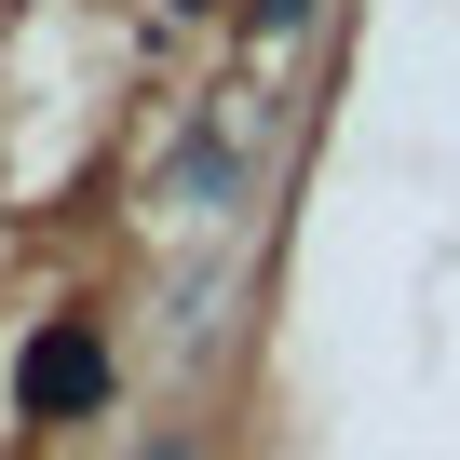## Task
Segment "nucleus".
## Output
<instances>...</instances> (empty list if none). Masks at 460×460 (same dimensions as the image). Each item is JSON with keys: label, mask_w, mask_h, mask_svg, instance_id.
I'll use <instances>...</instances> for the list:
<instances>
[{"label": "nucleus", "mask_w": 460, "mask_h": 460, "mask_svg": "<svg viewBox=\"0 0 460 460\" xmlns=\"http://www.w3.org/2000/svg\"><path fill=\"white\" fill-rule=\"evenodd\" d=\"M163 203L203 230V244H230V230L271 203V95H258V82L190 95V122H176V149H163Z\"/></svg>", "instance_id": "1"}, {"label": "nucleus", "mask_w": 460, "mask_h": 460, "mask_svg": "<svg viewBox=\"0 0 460 460\" xmlns=\"http://www.w3.org/2000/svg\"><path fill=\"white\" fill-rule=\"evenodd\" d=\"M109 406V339L82 312H55L28 352H14V420H95Z\"/></svg>", "instance_id": "2"}, {"label": "nucleus", "mask_w": 460, "mask_h": 460, "mask_svg": "<svg viewBox=\"0 0 460 460\" xmlns=\"http://www.w3.org/2000/svg\"><path fill=\"white\" fill-rule=\"evenodd\" d=\"M312 14H325V0H244V41H258V55H298Z\"/></svg>", "instance_id": "3"}]
</instances>
